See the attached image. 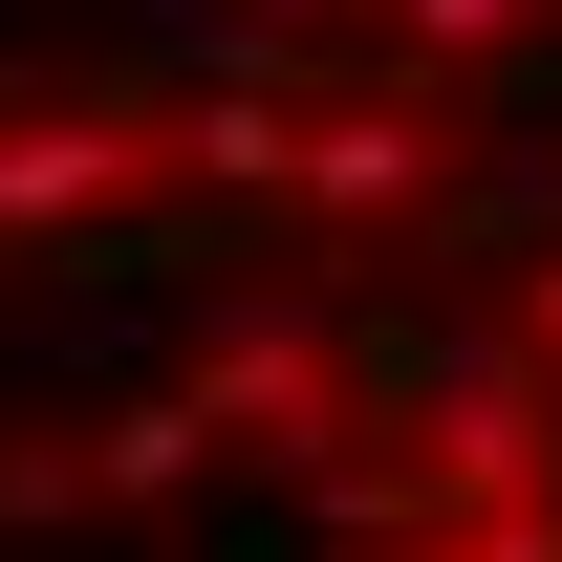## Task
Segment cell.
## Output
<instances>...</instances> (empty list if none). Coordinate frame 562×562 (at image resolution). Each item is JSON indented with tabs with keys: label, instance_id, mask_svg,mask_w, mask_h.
I'll return each mask as SVG.
<instances>
[{
	"label": "cell",
	"instance_id": "cell-1",
	"mask_svg": "<svg viewBox=\"0 0 562 562\" xmlns=\"http://www.w3.org/2000/svg\"><path fill=\"white\" fill-rule=\"evenodd\" d=\"M0 562H562V0L0 44Z\"/></svg>",
	"mask_w": 562,
	"mask_h": 562
}]
</instances>
